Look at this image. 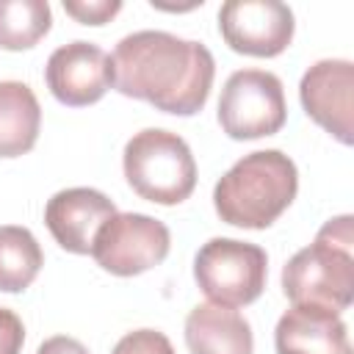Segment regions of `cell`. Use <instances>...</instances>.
<instances>
[{"mask_svg":"<svg viewBox=\"0 0 354 354\" xmlns=\"http://www.w3.org/2000/svg\"><path fill=\"white\" fill-rule=\"evenodd\" d=\"M216 61L202 41L166 30H136L111 55L113 88L163 113L194 116L213 88Z\"/></svg>","mask_w":354,"mask_h":354,"instance_id":"cell-1","label":"cell"},{"mask_svg":"<svg viewBox=\"0 0 354 354\" xmlns=\"http://www.w3.org/2000/svg\"><path fill=\"white\" fill-rule=\"evenodd\" d=\"M296 191V163L279 149H257L224 171L213 188V207L232 227L266 230L290 207Z\"/></svg>","mask_w":354,"mask_h":354,"instance_id":"cell-2","label":"cell"},{"mask_svg":"<svg viewBox=\"0 0 354 354\" xmlns=\"http://www.w3.org/2000/svg\"><path fill=\"white\" fill-rule=\"evenodd\" d=\"M351 216L329 218L315 241L299 249L282 268V290L293 304H315L340 313L354 299V230Z\"/></svg>","mask_w":354,"mask_h":354,"instance_id":"cell-3","label":"cell"},{"mask_svg":"<svg viewBox=\"0 0 354 354\" xmlns=\"http://www.w3.org/2000/svg\"><path fill=\"white\" fill-rule=\"evenodd\" d=\"M127 185L147 202L180 205L196 188V160L183 136L147 127L136 133L122 152Z\"/></svg>","mask_w":354,"mask_h":354,"instance_id":"cell-4","label":"cell"},{"mask_svg":"<svg viewBox=\"0 0 354 354\" xmlns=\"http://www.w3.org/2000/svg\"><path fill=\"white\" fill-rule=\"evenodd\" d=\"M268 274L266 249L238 238H210L194 257V279L210 304L243 307L252 304Z\"/></svg>","mask_w":354,"mask_h":354,"instance_id":"cell-5","label":"cell"},{"mask_svg":"<svg viewBox=\"0 0 354 354\" xmlns=\"http://www.w3.org/2000/svg\"><path fill=\"white\" fill-rule=\"evenodd\" d=\"M288 119L282 80L266 69H238L218 97V124L235 141L263 138L282 130Z\"/></svg>","mask_w":354,"mask_h":354,"instance_id":"cell-6","label":"cell"},{"mask_svg":"<svg viewBox=\"0 0 354 354\" xmlns=\"http://www.w3.org/2000/svg\"><path fill=\"white\" fill-rule=\"evenodd\" d=\"M171 246L169 227L147 213H116L94 235L91 257L116 277H136L163 263Z\"/></svg>","mask_w":354,"mask_h":354,"instance_id":"cell-7","label":"cell"},{"mask_svg":"<svg viewBox=\"0 0 354 354\" xmlns=\"http://www.w3.org/2000/svg\"><path fill=\"white\" fill-rule=\"evenodd\" d=\"M218 30L230 50L274 58L290 44L296 22L279 0H227L218 8Z\"/></svg>","mask_w":354,"mask_h":354,"instance_id":"cell-8","label":"cell"},{"mask_svg":"<svg viewBox=\"0 0 354 354\" xmlns=\"http://www.w3.org/2000/svg\"><path fill=\"white\" fill-rule=\"evenodd\" d=\"M299 100L307 116L332 133L340 144H351L354 133V64L346 58L315 61L301 83Z\"/></svg>","mask_w":354,"mask_h":354,"instance_id":"cell-9","label":"cell"},{"mask_svg":"<svg viewBox=\"0 0 354 354\" xmlns=\"http://www.w3.org/2000/svg\"><path fill=\"white\" fill-rule=\"evenodd\" d=\"M44 80L53 97L69 108H83L113 86L111 77V55L91 41H69L61 44L44 66Z\"/></svg>","mask_w":354,"mask_h":354,"instance_id":"cell-10","label":"cell"},{"mask_svg":"<svg viewBox=\"0 0 354 354\" xmlns=\"http://www.w3.org/2000/svg\"><path fill=\"white\" fill-rule=\"evenodd\" d=\"M111 216H116V205L97 188H64L44 207L50 235L72 254H91L94 235Z\"/></svg>","mask_w":354,"mask_h":354,"instance_id":"cell-11","label":"cell"},{"mask_svg":"<svg viewBox=\"0 0 354 354\" xmlns=\"http://www.w3.org/2000/svg\"><path fill=\"white\" fill-rule=\"evenodd\" d=\"M277 354H351L340 313L315 304H293L274 329Z\"/></svg>","mask_w":354,"mask_h":354,"instance_id":"cell-12","label":"cell"},{"mask_svg":"<svg viewBox=\"0 0 354 354\" xmlns=\"http://www.w3.org/2000/svg\"><path fill=\"white\" fill-rule=\"evenodd\" d=\"M185 346L191 354H254L249 321L221 304H196L188 313Z\"/></svg>","mask_w":354,"mask_h":354,"instance_id":"cell-13","label":"cell"},{"mask_svg":"<svg viewBox=\"0 0 354 354\" xmlns=\"http://www.w3.org/2000/svg\"><path fill=\"white\" fill-rule=\"evenodd\" d=\"M41 127V108L28 83L0 80V158H19L33 149Z\"/></svg>","mask_w":354,"mask_h":354,"instance_id":"cell-14","label":"cell"},{"mask_svg":"<svg viewBox=\"0 0 354 354\" xmlns=\"http://www.w3.org/2000/svg\"><path fill=\"white\" fill-rule=\"evenodd\" d=\"M44 254L39 241L28 227L6 224L0 227V290L19 293L41 271Z\"/></svg>","mask_w":354,"mask_h":354,"instance_id":"cell-15","label":"cell"},{"mask_svg":"<svg viewBox=\"0 0 354 354\" xmlns=\"http://www.w3.org/2000/svg\"><path fill=\"white\" fill-rule=\"evenodd\" d=\"M53 11L47 0H0V47L28 50L47 36Z\"/></svg>","mask_w":354,"mask_h":354,"instance_id":"cell-16","label":"cell"},{"mask_svg":"<svg viewBox=\"0 0 354 354\" xmlns=\"http://www.w3.org/2000/svg\"><path fill=\"white\" fill-rule=\"evenodd\" d=\"M111 354H174L169 337L158 329H136L119 337Z\"/></svg>","mask_w":354,"mask_h":354,"instance_id":"cell-17","label":"cell"},{"mask_svg":"<svg viewBox=\"0 0 354 354\" xmlns=\"http://www.w3.org/2000/svg\"><path fill=\"white\" fill-rule=\"evenodd\" d=\"M64 11L83 25H105L122 11V3L119 0H64Z\"/></svg>","mask_w":354,"mask_h":354,"instance_id":"cell-18","label":"cell"},{"mask_svg":"<svg viewBox=\"0 0 354 354\" xmlns=\"http://www.w3.org/2000/svg\"><path fill=\"white\" fill-rule=\"evenodd\" d=\"M25 343V326L19 315L8 307H0V354H19Z\"/></svg>","mask_w":354,"mask_h":354,"instance_id":"cell-19","label":"cell"},{"mask_svg":"<svg viewBox=\"0 0 354 354\" xmlns=\"http://www.w3.org/2000/svg\"><path fill=\"white\" fill-rule=\"evenodd\" d=\"M36 354H88V348L69 335H55V337H47L36 348Z\"/></svg>","mask_w":354,"mask_h":354,"instance_id":"cell-20","label":"cell"}]
</instances>
